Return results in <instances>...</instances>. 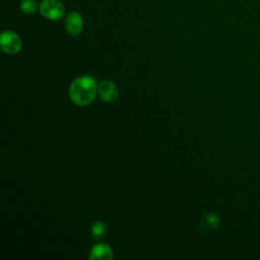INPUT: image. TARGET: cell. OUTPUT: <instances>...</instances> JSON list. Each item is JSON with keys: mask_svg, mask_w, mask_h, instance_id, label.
Segmentation results:
<instances>
[{"mask_svg": "<svg viewBox=\"0 0 260 260\" xmlns=\"http://www.w3.org/2000/svg\"><path fill=\"white\" fill-rule=\"evenodd\" d=\"M114 256L113 254V250L112 248L105 243H101V244H96L94 245L90 252H89V259L91 260H96V259H101V260H110L112 259Z\"/></svg>", "mask_w": 260, "mask_h": 260, "instance_id": "cell-6", "label": "cell"}, {"mask_svg": "<svg viewBox=\"0 0 260 260\" xmlns=\"http://www.w3.org/2000/svg\"><path fill=\"white\" fill-rule=\"evenodd\" d=\"M39 10L45 18L50 20H58L65 14V7L59 0H43Z\"/></svg>", "mask_w": 260, "mask_h": 260, "instance_id": "cell-2", "label": "cell"}, {"mask_svg": "<svg viewBox=\"0 0 260 260\" xmlns=\"http://www.w3.org/2000/svg\"><path fill=\"white\" fill-rule=\"evenodd\" d=\"M65 28L70 36H78L83 28V18L77 11H71L66 15Z\"/></svg>", "mask_w": 260, "mask_h": 260, "instance_id": "cell-5", "label": "cell"}, {"mask_svg": "<svg viewBox=\"0 0 260 260\" xmlns=\"http://www.w3.org/2000/svg\"><path fill=\"white\" fill-rule=\"evenodd\" d=\"M20 10L24 14H32L38 9V3L36 0H21Z\"/></svg>", "mask_w": 260, "mask_h": 260, "instance_id": "cell-9", "label": "cell"}, {"mask_svg": "<svg viewBox=\"0 0 260 260\" xmlns=\"http://www.w3.org/2000/svg\"><path fill=\"white\" fill-rule=\"evenodd\" d=\"M98 92H99L101 99L108 103L116 101L119 95V90H118L117 85L114 82H112L111 80H107V79L102 80L99 83Z\"/></svg>", "mask_w": 260, "mask_h": 260, "instance_id": "cell-4", "label": "cell"}, {"mask_svg": "<svg viewBox=\"0 0 260 260\" xmlns=\"http://www.w3.org/2000/svg\"><path fill=\"white\" fill-rule=\"evenodd\" d=\"M106 233H107V226L103 221L96 220L92 223L91 234L95 239H102L106 235Z\"/></svg>", "mask_w": 260, "mask_h": 260, "instance_id": "cell-8", "label": "cell"}, {"mask_svg": "<svg viewBox=\"0 0 260 260\" xmlns=\"http://www.w3.org/2000/svg\"><path fill=\"white\" fill-rule=\"evenodd\" d=\"M98 86L92 76H79L70 84L69 96L77 106H88L96 96Z\"/></svg>", "mask_w": 260, "mask_h": 260, "instance_id": "cell-1", "label": "cell"}, {"mask_svg": "<svg viewBox=\"0 0 260 260\" xmlns=\"http://www.w3.org/2000/svg\"><path fill=\"white\" fill-rule=\"evenodd\" d=\"M0 47L6 54H16L21 50L22 41L16 32L12 30H4L0 37Z\"/></svg>", "mask_w": 260, "mask_h": 260, "instance_id": "cell-3", "label": "cell"}, {"mask_svg": "<svg viewBox=\"0 0 260 260\" xmlns=\"http://www.w3.org/2000/svg\"><path fill=\"white\" fill-rule=\"evenodd\" d=\"M219 222H220V219H219L218 215H216L215 213H212V212H208V213L204 214V217L202 219L200 228L203 231H210V230L217 228Z\"/></svg>", "mask_w": 260, "mask_h": 260, "instance_id": "cell-7", "label": "cell"}]
</instances>
